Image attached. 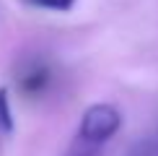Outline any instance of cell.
Returning a JSON list of instances; mask_svg holds the SVG:
<instances>
[{
	"label": "cell",
	"mask_w": 158,
	"mask_h": 156,
	"mask_svg": "<svg viewBox=\"0 0 158 156\" xmlns=\"http://www.w3.org/2000/svg\"><path fill=\"white\" fill-rule=\"evenodd\" d=\"M122 128V115L114 104L98 102L91 104L81 117V125H78V138L91 143V146L101 148L106 141H111L117 135V130Z\"/></svg>",
	"instance_id": "cell-1"
},
{
	"label": "cell",
	"mask_w": 158,
	"mask_h": 156,
	"mask_svg": "<svg viewBox=\"0 0 158 156\" xmlns=\"http://www.w3.org/2000/svg\"><path fill=\"white\" fill-rule=\"evenodd\" d=\"M29 5L34 8H42V11H57V13H65L75 5V0H26Z\"/></svg>",
	"instance_id": "cell-2"
},
{
	"label": "cell",
	"mask_w": 158,
	"mask_h": 156,
	"mask_svg": "<svg viewBox=\"0 0 158 156\" xmlns=\"http://www.w3.org/2000/svg\"><path fill=\"white\" fill-rule=\"evenodd\" d=\"M0 128H3V130H10L13 128L10 104H8V94H5V89H0Z\"/></svg>",
	"instance_id": "cell-3"
},
{
	"label": "cell",
	"mask_w": 158,
	"mask_h": 156,
	"mask_svg": "<svg viewBox=\"0 0 158 156\" xmlns=\"http://www.w3.org/2000/svg\"><path fill=\"white\" fill-rule=\"evenodd\" d=\"M96 154H98V148L91 146V143H85V141H81V138H78L73 146H70V151H68V156H96Z\"/></svg>",
	"instance_id": "cell-4"
},
{
	"label": "cell",
	"mask_w": 158,
	"mask_h": 156,
	"mask_svg": "<svg viewBox=\"0 0 158 156\" xmlns=\"http://www.w3.org/2000/svg\"><path fill=\"white\" fill-rule=\"evenodd\" d=\"M135 156H158V133H156L150 141L143 143V146H140V154H135Z\"/></svg>",
	"instance_id": "cell-5"
}]
</instances>
